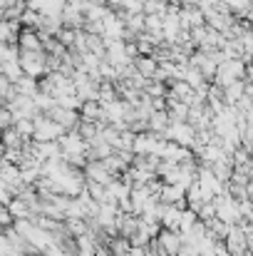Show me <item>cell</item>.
<instances>
[{
    "instance_id": "cell-1",
    "label": "cell",
    "mask_w": 253,
    "mask_h": 256,
    "mask_svg": "<svg viewBox=\"0 0 253 256\" xmlns=\"http://www.w3.org/2000/svg\"><path fill=\"white\" fill-rule=\"evenodd\" d=\"M35 132H32V140L35 142H57L67 130L60 124V122H55L50 114H45V112H40V114H35Z\"/></svg>"
},
{
    "instance_id": "cell-2",
    "label": "cell",
    "mask_w": 253,
    "mask_h": 256,
    "mask_svg": "<svg viewBox=\"0 0 253 256\" xmlns=\"http://www.w3.org/2000/svg\"><path fill=\"white\" fill-rule=\"evenodd\" d=\"M17 62H20L22 72L30 75V78H35V80H40L42 75H47V55L42 50H37V52H20Z\"/></svg>"
},
{
    "instance_id": "cell-3",
    "label": "cell",
    "mask_w": 253,
    "mask_h": 256,
    "mask_svg": "<svg viewBox=\"0 0 253 256\" xmlns=\"http://www.w3.org/2000/svg\"><path fill=\"white\" fill-rule=\"evenodd\" d=\"M17 50L20 52H37L42 50V38L37 28H20L17 32Z\"/></svg>"
},
{
    "instance_id": "cell-4",
    "label": "cell",
    "mask_w": 253,
    "mask_h": 256,
    "mask_svg": "<svg viewBox=\"0 0 253 256\" xmlns=\"http://www.w3.org/2000/svg\"><path fill=\"white\" fill-rule=\"evenodd\" d=\"M84 176L89 179V182H97V184H109L112 179H117L112 172L104 167V162L102 160H87V164H84Z\"/></svg>"
},
{
    "instance_id": "cell-5",
    "label": "cell",
    "mask_w": 253,
    "mask_h": 256,
    "mask_svg": "<svg viewBox=\"0 0 253 256\" xmlns=\"http://www.w3.org/2000/svg\"><path fill=\"white\" fill-rule=\"evenodd\" d=\"M45 114H50L55 122H60L65 130H77V124H80V112L77 110H67V107H60V104H55L50 112H45Z\"/></svg>"
},
{
    "instance_id": "cell-6",
    "label": "cell",
    "mask_w": 253,
    "mask_h": 256,
    "mask_svg": "<svg viewBox=\"0 0 253 256\" xmlns=\"http://www.w3.org/2000/svg\"><path fill=\"white\" fill-rule=\"evenodd\" d=\"M164 137H167L169 142H176V144H181V147H189V144L194 142V130H191L189 124H184V122H174V124L167 127Z\"/></svg>"
},
{
    "instance_id": "cell-7",
    "label": "cell",
    "mask_w": 253,
    "mask_h": 256,
    "mask_svg": "<svg viewBox=\"0 0 253 256\" xmlns=\"http://www.w3.org/2000/svg\"><path fill=\"white\" fill-rule=\"evenodd\" d=\"M20 20H7L2 18L0 20V42L5 45H17V32H20Z\"/></svg>"
},
{
    "instance_id": "cell-8",
    "label": "cell",
    "mask_w": 253,
    "mask_h": 256,
    "mask_svg": "<svg viewBox=\"0 0 253 256\" xmlns=\"http://www.w3.org/2000/svg\"><path fill=\"white\" fill-rule=\"evenodd\" d=\"M157 68H159V60L154 55H139V58H134V70L139 75H144V78H154Z\"/></svg>"
},
{
    "instance_id": "cell-9",
    "label": "cell",
    "mask_w": 253,
    "mask_h": 256,
    "mask_svg": "<svg viewBox=\"0 0 253 256\" xmlns=\"http://www.w3.org/2000/svg\"><path fill=\"white\" fill-rule=\"evenodd\" d=\"M169 124H171V117H169L167 110H154V112L149 114V132H157V134L164 137Z\"/></svg>"
},
{
    "instance_id": "cell-10",
    "label": "cell",
    "mask_w": 253,
    "mask_h": 256,
    "mask_svg": "<svg viewBox=\"0 0 253 256\" xmlns=\"http://www.w3.org/2000/svg\"><path fill=\"white\" fill-rule=\"evenodd\" d=\"M62 25L65 28H72V30L84 28V12L77 10V8H72V5H65V10H62Z\"/></svg>"
},
{
    "instance_id": "cell-11",
    "label": "cell",
    "mask_w": 253,
    "mask_h": 256,
    "mask_svg": "<svg viewBox=\"0 0 253 256\" xmlns=\"http://www.w3.org/2000/svg\"><path fill=\"white\" fill-rule=\"evenodd\" d=\"M80 117L84 122H99L102 120V104L99 100H84L80 107Z\"/></svg>"
},
{
    "instance_id": "cell-12",
    "label": "cell",
    "mask_w": 253,
    "mask_h": 256,
    "mask_svg": "<svg viewBox=\"0 0 253 256\" xmlns=\"http://www.w3.org/2000/svg\"><path fill=\"white\" fill-rule=\"evenodd\" d=\"M0 144L5 147V150H20L22 144H25V140L17 134V130L10 124V127H5L2 132H0Z\"/></svg>"
},
{
    "instance_id": "cell-13",
    "label": "cell",
    "mask_w": 253,
    "mask_h": 256,
    "mask_svg": "<svg viewBox=\"0 0 253 256\" xmlns=\"http://www.w3.org/2000/svg\"><path fill=\"white\" fill-rule=\"evenodd\" d=\"M107 249H109V254L112 256H129V252H132V242H129L127 236L117 234V236H112V239H109Z\"/></svg>"
},
{
    "instance_id": "cell-14",
    "label": "cell",
    "mask_w": 253,
    "mask_h": 256,
    "mask_svg": "<svg viewBox=\"0 0 253 256\" xmlns=\"http://www.w3.org/2000/svg\"><path fill=\"white\" fill-rule=\"evenodd\" d=\"M65 229H67V234L70 236H82V234H87L89 232V222L87 219H77V216H67L65 219Z\"/></svg>"
},
{
    "instance_id": "cell-15",
    "label": "cell",
    "mask_w": 253,
    "mask_h": 256,
    "mask_svg": "<svg viewBox=\"0 0 253 256\" xmlns=\"http://www.w3.org/2000/svg\"><path fill=\"white\" fill-rule=\"evenodd\" d=\"M7 209H10V214H12L15 219H30V216H32V209H30L20 196H12V199L7 202Z\"/></svg>"
},
{
    "instance_id": "cell-16",
    "label": "cell",
    "mask_w": 253,
    "mask_h": 256,
    "mask_svg": "<svg viewBox=\"0 0 253 256\" xmlns=\"http://www.w3.org/2000/svg\"><path fill=\"white\" fill-rule=\"evenodd\" d=\"M15 92L17 94H25V97H32L37 92V80L30 78V75H22L17 82H15Z\"/></svg>"
},
{
    "instance_id": "cell-17",
    "label": "cell",
    "mask_w": 253,
    "mask_h": 256,
    "mask_svg": "<svg viewBox=\"0 0 253 256\" xmlns=\"http://www.w3.org/2000/svg\"><path fill=\"white\" fill-rule=\"evenodd\" d=\"M12 127L17 130V134L25 140V142H30L32 140V132H35V122L30 120V117H20V120H15L12 122Z\"/></svg>"
},
{
    "instance_id": "cell-18",
    "label": "cell",
    "mask_w": 253,
    "mask_h": 256,
    "mask_svg": "<svg viewBox=\"0 0 253 256\" xmlns=\"http://www.w3.org/2000/svg\"><path fill=\"white\" fill-rule=\"evenodd\" d=\"M20 25H22V28H37V25H40V12L32 10V8H27V10L20 15Z\"/></svg>"
},
{
    "instance_id": "cell-19",
    "label": "cell",
    "mask_w": 253,
    "mask_h": 256,
    "mask_svg": "<svg viewBox=\"0 0 253 256\" xmlns=\"http://www.w3.org/2000/svg\"><path fill=\"white\" fill-rule=\"evenodd\" d=\"M75 32H77V30H72V28H65V25H62V28L55 32V38H57V40H60V42H62L67 50H70V48L75 45Z\"/></svg>"
},
{
    "instance_id": "cell-20",
    "label": "cell",
    "mask_w": 253,
    "mask_h": 256,
    "mask_svg": "<svg viewBox=\"0 0 253 256\" xmlns=\"http://www.w3.org/2000/svg\"><path fill=\"white\" fill-rule=\"evenodd\" d=\"M12 222H15V216L10 214L7 204H0V226H2V232H5L7 226H12Z\"/></svg>"
},
{
    "instance_id": "cell-21",
    "label": "cell",
    "mask_w": 253,
    "mask_h": 256,
    "mask_svg": "<svg viewBox=\"0 0 253 256\" xmlns=\"http://www.w3.org/2000/svg\"><path fill=\"white\" fill-rule=\"evenodd\" d=\"M42 254H45V256H70L67 252H65V249H60L57 244H50V246H47Z\"/></svg>"
},
{
    "instance_id": "cell-22",
    "label": "cell",
    "mask_w": 253,
    "mask_h": 256,
    "mask_svg": "<svg viewBox=\"0 0 253 256\" xmlns=\"http://www.w3.org/2000/svg\"><path fill=\"white\" fill-rule=\"evenodd\" d=\"M129 256H149V246H132Z\"/></svg>"
},
{
    "instance_id": "cell-23",
    "label": "cell",
    "mask_w": 253,
    "mask_h": 256,
    "mask_svg": "<svg viewBox=\"0 0 253 256\" xmlns=\"http://www.w3.org/2000/svg\"><path fill=\"white\" fill-rule=\"evenodd\" d=\"M10 252V242H7V236L5 234H0V256L7 254Z\"/></svg>"
}]
</instances>
